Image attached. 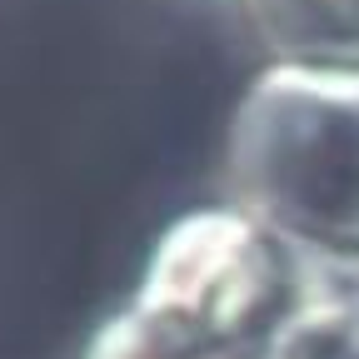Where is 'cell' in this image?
I'll list each match as a JSON object with an SVG mask.
<instances>
[{"label": "cell", "instance_id": "1", "mask_svg": "<svg viewBox=\"0 0 359 359\" xmlns=\"http://www.w3.org/2000/svg\"><path fill=\"white\" fill-rule=\"evenodd\" d=\"M299 250L259 215L215 200L155 235L130 299L105 314L85 359H235L259 354L304 294Z\"/></svg>", "mask_w": 359, "mask_h": 359}, {"label": "cell", "instance_id": "2", "mask_svg": "<svg viewBox=\"0 0 359 359\" xmlns=\"http://www.w3.org/2000/svg\"><path fill=\"white\" fill-rule=\"evenodd\" d=\"M230 200L314 259H359V65L264 60L224 130Z\"/></svg>", "mask_w": 359, "mask_h": 359}, {"label": "cell", "instance_id": "3", "mask_svg": "<svg viewBox=\"0 0 359 359\" xmlns=\"http://www.w3.org/2000/svg\"><path fill=\"white\" fill-rule=\"evenodd\" d=\"M240 11L269 45V60L359 65V0H240Z\"/></svg>", "mask_w": 359, "mask_h": 359}, {"label": "cell", "instance_id": "4", "mask_svg": "<svg viewBox=\"0 0 359 359\" xmlns=\"http://www.w3.org/2000/svg\"><path fill=\"white\" fill-rule=\"evenodd\" d=\"M349 299V359H359V285H344Z\"/></svg>", "mask_w": 359, "mask_h": 359}]
</instances>
